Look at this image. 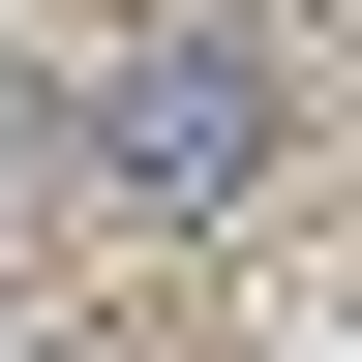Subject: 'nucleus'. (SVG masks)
Instances as JSON below:
<instances>
[{"mask_svg": "<svg viewBox=\"0 0 362 362\" xmlns=\"http://www.w3.org/2000/svg\"><path fill=\"white\" fill-rule=\"evenodd\" d=\"M242 151H272V61H242V30H121V61H90V181L242 211Z\"/></svg>", "mask_w": 362, "mask_h": 362, "instance_id": "f257e3e1", "label": "nucleus"}]
</instances>
